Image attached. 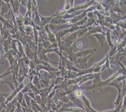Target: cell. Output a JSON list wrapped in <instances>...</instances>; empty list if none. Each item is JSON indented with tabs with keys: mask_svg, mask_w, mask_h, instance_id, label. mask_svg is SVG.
Returning a JSON list of instances; mask_svg holds the SVG:
<instances>
[{
	"mask_svg": "<svg viewBox=\"0 0 126 112\" xmlns=\"http://www.w3.org/2000/svg\"><path fill=\"white\" fill-rule=\"evenodd\" d=\"M9 8H10V5H8L6 3L2 1V4L1 6V10H0V15L3 17L4 14L8 12Z\"/></svg>",
	"mask_w": 126,
	"mask_h": 112,
	"instance_id": "cell-1",
	"label": "cell"
},
{
	"mask_svg": "<svg viewBox=\"0 0 126 112\" xmlns=\"http://www.w3.org/2000/svg\"><path fill=\"white\" fill-rule=\"evenodd\" d=\"M75 96H76L77 98H80L82 96V91L81 90H77L76 92H75Z\"/></svg>",
	"mask_w": 126,
	"mask_h": 112,
	"instance_id": "cell-2",
	"label": "cell"
},
{
	"mask_svg": "<svg viewBox=\"0 0 126 112\" xmlns=\"http://www.w3.org/2000/svg\"><path fill=\"white\" fill-rule=\"evenodd\" d=\"M95 8L97 9V10H98V11H102V10H104V8L102 7V6L100 4H98L95 6Z\"/></svg>",
	"mask_w": 126,
	"mask_h": 112,
	"instance_id": "cell-3",
	"label": "cell"
},
{
	"mask_svg": "<svg viewBox=\"0 0 126 112\" xmlns=\"http://www.w3.org/2000/svg\"><path fill=\"white\" fill-rule=\"evenodd\" d=\"M2 1H4L5 3H6L8 5H10V3H9L10 0H2Z\"/></svg>",
	"mask_w": 126,
	"mask_h": 112,
	"instance_id": "cell-4",
	"label": "cell"
},
{
	"mask_svg": "<svg viewBox=\"0 0 126 112\" xmlns=\"http://www.w3.org/2000/svg\"><path fill=\"white\" fill-rule=\"evenodd\" d=\"M77 46L78 48H82V43H79Z\"/></svg>",
	"mask_w": 126,
	"mask_h": 112,
	"instance_id": "cell-5",
	"label": "cell"
},
{
	"mask_svg": "<svg viewBox=\"0 0 126 112\" xmlns=\"http://www.w3.org/2000/svg\"><path fill=\"white\" fill-rule=\"evenodd\" d=\"M95 1L97 3H102V2L104 1V0H95Z\"/></svg>",
	"mask_w": 126,
	"mask_h": 112,
	"instance_id": "cell-6",
	"label": "cell"
},
{
	"mask_svg": "<svg viewBox=\"0 0 126 112\" xmlns=\"http://www.w3.org/2000/svg\"><path fill=\"white\" fill-rule=\"evenodd\" d=\"M70 1H71V6H73V4H74V0H70Z\"/></svg>",
	"mask_w": 126,
	"mask_h": 112,
	"instance_id": "cell-7",
	"label": "cell"
},
{
	"mask_svg": "<svg viewBox=\"0 0 126 112\" xmlns=\"http://www.w3.org/2000/svg\"><path fill=\"white\" fill-rule=\"evenodd\" d=\"M2 4V0H0V10H1V6Z\"/></svg>",
	"mask_w": 126,
	"mask_h": 112,
	"instance_id": "cell-8",
	"label": "cell"
}]
</instances>
